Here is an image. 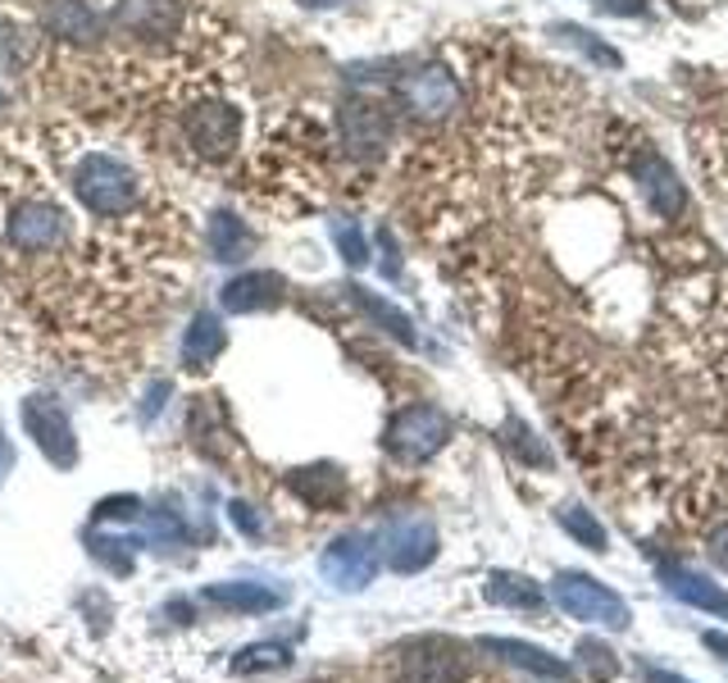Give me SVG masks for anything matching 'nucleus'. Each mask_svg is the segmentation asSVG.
I'll return each mask as SVG.
<instances>
[{"instance_id":"1","label":"nucleus","mask_w":728,"mask_h":683,"mask_svg":"<svg viewBox=\"0 0 728 683\" xmlns=\"http://www.w3.org/2000/svg\"><path fill=\"white\" fill-rule=\"evenodd\" d=\"M73 197H78L96 219H119L137 206V174L105 156V150H92V156L78 160L73 169Z\"/></svg>"},{"instance_id":"2","label":"nucleus","mask_w":728,"mask_h":683,"mask_svg":"<svg viewBox=\"0 0 728 683\" xmlns=\"http://www.w3.org/2000/svg\"><path fill=\"white\" fill-rule=\"evenodd\" d=\"M446 438H451V420L437 406H405L388 424V451L405 465H419L429 455H437L446 446Z\"/></svg>"},{"instance_id":"3","label":"nucleus","mask_w":728,"mask_h":683,"mask_svg":"<svg viewBox=\"0 0 728 683\" xmlns=\"http://www.w3.org/2000/svg\"><path fill=\"white\" fill-rule=\"evenodd\" d=\"M23 429L42 446V455L60 470L78 465V438H73V420L55 397H28L23 401Z\"/></svg>"},{"instance_id":"4","label":"nucleus","mask_w":728,"mask_h":683,"mask_svg":"<svg viewBox=\"0 0 728 683\" xmlns=\"http://www.w3.org/2000/svg\"><path fill=\"white\" fill-rule=\"evenodd\" d=\"M556 601L573 620H588V624H605V629H629V606L610 592L605 584L588 579V575H560L551 584Z\"/></svg>"},{"instance_id":"5","label":"nucleus","mask_w":728,"mask_h":683,"mask_svg":"<svg viewBox=\"0 0 728 683\" xmlns=\"http://www.w3.org/2000/svg\"><path fill=\"white\" fill-rule=\"evenodd\" d=\"M182 133L205 160H223V156H233V146L242 137V114L233 105H223V101H205L197 109H187Z\"/></svg>"},{"instance_id":"6","label":"nucleus","mask_w":728,"mask_h":683,"mask_svg":"<svg viewBox=\"0 0 728 683\" xmlns=\"http://www.w3.org/2000/svg\"><path fill=\"white\" fill-rule=\"evenodd\" d=\"M319 569H324V579H328L333 588L360 592V588H369L373 575H378V547H373V538H365V534H347V538L328 543Z\"/></svg>"},{"instance_id":"7","label":"nucleus","mask_w":728,"mask_h":683,"mask_svg":"<svg viewBox=\"0 0 728 683\" xmlns=\"http://www.w3.org/2000/svg\"><path fill=\"white\" fill-rule=\"evenodd\" d=\"M382 551H388V565L397 575H414L437 556V528L424 515H397L382 528Z\"/></svg>"},{"instance_id":"8","label":"nucleus","mask_w":728,"mask_h":683,"mask_svg":"<svg viewBox=\"0 0 728 683\" xmlns=\"http://www.w3.org/2000/svg\"><path fill=\"white\" fill-rule=\"evenodd\" d=\"M633 174H637V182H642L646 206L656 210L661 219H678V214L687 210V197H683L678 174H674L669 160H661L646 141H637V150H633Z\"/></svg>"},{"instance_id":"9","label":"nucleus","mask_w":728,"mask_h":683,"mask_svg":"<svg viewBox=\"0 0 728 683\" xmlns=\"http://www.w3.org/2000/svg\"><path fill=\"white\" fill-rule=\"evenodd\" d=\"M64 238V214L51 201H23L10 214V246L23 255H46Z\"/></svg>"},{"instance_id":"10","label":"nucleus","mask_w":728,"mask_h":683,"mask_svg":"<svg viewBox=\"0 0 728 683\" xmlns=\"http://www.w3.org/2000/svg\"><path fill=\"white\" fill-rule=\"evenodd\" d=\"M401 101L419 119H446L451 109H460V83L446 69H414L401 78Z\"/></svg>"},{"instance_id":"11","label":"nucleus","mask_w":728,"mask_h":683,"mask_svg":"<svg viewBox=\"0 0 728 683\" xmlns=\"http://www.w3.org/2000/svg\"><path fill=\"white\" fill-rule=\"evenodd\" d=\"M341 137H347V146L356 150V156H378V150L392 141V119H388V109L373 105V101H351V105H341Z\"/></svg>"},{"instance_id":"12","label":"nucleus","mask_w":728,"mask_h":683,"mask_svg":"<svg viewBox=\"0 0 728 683\" xmlns=\"http://www.w3.org/2000/svg\"><path fill=\"white\" fill-rule=\"evenodd\" d=\"M401 683H460V661L437 638L410 642L401 648Z\"/></svg>"},{"instance_id":"13","label":"nucleus","mask_w":728,"mask_h":683,"mask_svg":"<svg viewBox=\"0 0 728 683\" xmlns=\"http://www.w3.org/2000/svg\"><path fill=\"white\" fill-rule=\"evenodd\" d=\"M119 28L133 36H173L182 28V0H119Z\"/></svg>"},{"instance_id":"14","label":"nucleus","mask_w":728,"mask_h":683,"mask_svg":"<svg viewBox=\"0 0 728 683\" xmlns=\"http://www.w3.org/2000/svg\"><path fill=\"white\" fill-rule=\"evenodd\" d=\"M283 287H287V283H283L278 274L255 270V274L228 279L223 292H219V301H223V311H228V315H251V311H270V306H278V301H283Z\"/></svg>"},{"instance_id":"15","label":"nucleus","mask_w":728,"mask_h":683,"mask_svg":"<svg viewBox=\"0 0 728 683\" xmlns=\"http://www.w3.org/2000/svg\"><path fill=\"white\" fill-rule=\"evenodd\" d=\"M201 597L210 606H219V611H238V616H264V611H278V606L287 601L283 588H264V584H246V579L210 584Z\"/></svg>"},{"instance_id":"16","label":"nucleus","mask_w":728,"mask_h":683,"mask_svg":"<svg viewBox=\"0 0 728 683\" xmlns=\"http://www.w3.org/2000/svg\"><path fill=\"white\" fill-rule=\"evenodd\" d=\"M661 579H665V588H669L678 601H693V606H701V611L728 620V592L715 588L706 575H697V569H687V565H665V569H661Z\"/></svg>"},{"instance_id":"17","label":"nucleus","mask_w":728,"mask_h":683,"mask_svg":"<svg viewBox=\"0 0 728 683\" xmlns=\"http://www.w3.org/2000/svg\"><path fill=\"white\" fill-rule=\"evenodd\" d=\"M478 648L492 652V656H502V661H510V665H519V670L542 674V679H569V665L560 656L542 652V648H532V642H519V638H483Z\"/></svg>"},{"instance_id":"18","label":"nucleus","mask_w":728,"mask_h":683,"mask_svg":"<svg viewBox=\"0 0 728 683\" xmlns=\"http://www.w3.org/2000/svg\"><path fill=\"white\" fill-rule=\"evenodd\" d=\"M223 347H228V333H223V324L210 311H201L197 319L187 324V333H182V360H187V369H210L223 356Z\"/></svg>"},{"instance_id":"19","label":"nucleus","mask_w":728,"mask_h":683,"mask_svg":"<svg viewBox=\"0 0 728 683\" xmlns=\"http://www.w3.org/2000/svg\"><path fill=\"white\" fill-rule=\"evenodd\" d=\"M251 251H255V233H251V228H246L238 214L219 210V214L210 219V255L223 260V264H242Z\"/></svg>"},{"instance_id":"20","label":"nucleus","mask_w":728,"mask_h":683,"mask_svg":"<svg viewBox=\"0 0 728 683\" xmlns=\"http://www.w3.org/2000/svg\"><path fill=\"white\" fill-rule=\"evenodd\" d=\"M146 547V538H119V534H101V528L92 524L87 528V551L109 569V575L128 579L133 575V556Z\"/></svg>"},{"instance_id":"21","label":"nucleus","mask_w":728,"mask_h":683,"mask_svg":"<svg viewBox=\"0 0 728 683\" xmlns=\"http://www.w3.org/2000/svg\"><path fill=\"white\" fill-rule=\"evenodd\" d=\"M292 487H296L310 506H337V502H341V470H337V465L296 470V474H292Z\"/></svg>"},{"instance_id":"22","label":"nucleus","mask_w":728,"mask_h":683,"mask_svg":"<svg viewBox=\"0 0 728 683\" xmlns=\"http://www.w3.org/2000/svg\"><path fill=\"white\" fill-rule=\"evenodd\" d=\"M351 301H356V306H360L373 324L388 328V333L401 342V347H414V324H410V315H401V311L392 306V301H382V296H373V292H365V287H351Z\"/></svg>"},{"instance_id":"23","label":"nucleus","mask_w":728,"mask_h":683,"mask_svg":"<svg viewBox=\"0 0 728 683\" xmlns=\"http://www.w3.org/2000/svg\"><path fill=\"white\" fill-rule=\"evenodd\" d=\"M483 592H487V601H496V606H519V611H538V606H542L538 584H528L524 575H506V569H496Z\"/></svg>"},{"instance_id":"24","label":"nucleus","mask_w":728,"mask_h":683,"mask_svg":"<svg viewBox=\"0 0 728 683\" xmlns=\"http://www.w3.org/2000/svg\"><path fill=\"white\" fill-rule=\"evenodd\" d=\"M560 528H569V538H579L588 551H605L610 547V534H605V524L592 515V511H583V506H560Z\"/></svg>"},{"instance_id":"25","label":"nucleus","mask_w":728,"mask_h":683,"mask_svg":"<svg viewBox=\"0 0 728 683\" xmlns=\"http://www.w3.org/2000/svg\"><path fill=\"white\" fill-rule=\"evenodd\" d=\"M146 543H156V547H187V524L169 511V506H150L146 511Z\"/></svg>"},{"instance_id":"26","label":"nucleus","mask_w":728,"mask_h":683,"mask_svg":"<svg viewBox=\"0 0 728 683\" xmlns=\"http://www.w3.org/2000/svg\"><path fill=\"white\" fill-rule=\"evenodd\" d=\"M292 656L283 642H251L233 656V674H260V670H283Z\"/></svg>"},{"instance_id":"27","label":"nucleus","mask_w":728,"mask_h":683,"mask_svg":"<svg viewBox=\"0 0 728 683\" xmlns=\"http://www.w3.org/2000/svg\"><path fill=\"white\" fill-rule=\"evenodd\" d=\"M333 242H337V251H341V260L347 264H369V242H365V233L351 223V219H333Z\"/></svg>"},{"instance_id":"28","label":"nucleus","mask_w":728,"mask_h":683,"mask_svg":"<svg viewBox=\"0 0 728 683\" xmlns=\"http://www.w3.org/2000/svg\"><path fill=\"white\" fill-rule=\"evenodd\" d=\"M560 36H565V42L569 46H579V51H588L597 64H610V69H620V55L615 51H610V46H601V42H592V32H583V28H556Z\"/></svg>"},{"instance_id":"29","label":"nucleus","mask_w":728,"mask_h":683,"mask_svg":"<svg viewBox=\"0 0 728 683\" xmlns=\"http://www.w3.org/2000/svg\"><path fill=\"white\" fill-rule=\"evenodd\" d=\"M141 515V502L137 497H105L96 511H92V524H105V519H137Z\"/></svg>"},{"instance_id":"30","label":"nucleus","mask_w":728,"mask_h":683,"mask_svg":"<svg viewBox=\"0 0 728 683\" xmlns=\"http://www.w3.org/2000/svg\"><path fill=\"white\" fill-rule=\"evenodd\" d=\"M579 652H583V661L592 665V674H597V679H610V674H615V670H620V661H615V652H610V648H601V642H592V638L583 642V648H579Z\"/></svg>"},{"instance_id":"31","label":"nucleus","mask_w":728,"mask_h":683,"mask_svg":"<svg viewBox=\"0 0 728 683\" xmlns=\"http://www.w3.org/2000/svg\"><path fill=\"white\" fill-rule=\"evenodd\" d=\"M228 519H233L246 538H264V519L255 515V506H246V502H228Z\"/></svg>"},{"instance_id":"32","label":"nucleus","mask_w":728,"mask_h":683,"mask_svg":"<svg viewBox=\"0 0 728 683\" xmlns=\"http://www.w3.org/2000/svg\"><path fill=\"white\" fill-rule=\"evenodd\" d=\"M165 397H169V378H160V383L146 392V406H141V420H146V424H150V414L165 410Z\"/></svg>"},{"instance_id":"33","label":"nucleus","mask_w":728,"mask_h":683,"mask_svg":"<svg viewBox=\"0 0 728 683\" xmlns=\"http://www.w3.org/2000/svg\"><path fill=\"white\" fill-rule=\"evenodd\" d=\"M592 6H597L601 14H642L646 0H592Z\"/></svg>"},{"instance_id":"34","label":"nucleus","mask_w":728,"mask_h":683,"mask_svg":"<svg viewBox=\"0 0 728 683\" xmlns=\"http://www.w3.org/2000/svg\"><path fill=\"white\" fill-rule=\"evenodd\" d=\"M710 556L728 569V519H724V524H715V534H710Z\"/></svg>"},{"instance_id":"35","label":"nucleus","mask_w":728,"mask_h":683,"mask_svg":"<svg viewBox=\"0 0 728 683\" xmlns=\"http://www.w3.org/2000/svg\"><path fill=\"white\" fill-rule=\"evenodd\" d=\"M14 470V446H10V438L0 433V483H6V474Z\"/></svg>"},{"instance_id":"36","label":"nucleus","mask_w":728,"mask_h":683,"mask_svg":"<svg viewBox=\"0 0 728 683\" xmlns=\"http://www.w3.org/2000/svg\"><path fill=\"white\" fill-rule=\"evenodd\" d=\"M706 648L728 665V633H706Z\"/></svg>"},{"instance_id":"37","label":"nucleus","mask_w":728,"mask_h":683,"mask_svg":"<svg viewBox=\"0 0 728 683\" xmlns=\"http://www.w3.org/2000/svg\"><path fill=\"white\" fill-rule=\"evenodd\" d=\"M169 616H173L178 624H187V620H191V601H182V597H173V601H169Z\"/></svg>"},{"instance_id":"38","label":"nucleus","mask_w":728,"mask_h":683,"mask_svg":"<svg viewBox=\"0 0 728 683\" xmlns=\"http://www.w3.org/2000/svg\"><path fill=\"white\" fill-rule=\"evenodd\" d=\"M305 6H341V0H305Z\"/></svg>"}]
</instances>
